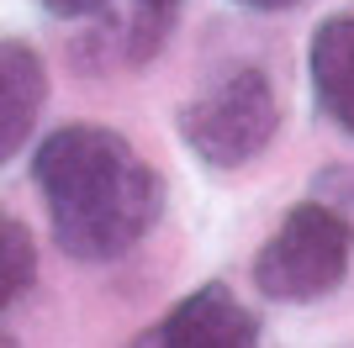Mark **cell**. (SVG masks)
I'll return each instance as SVG.
<instances>
[{"instance_id":"cell-11","label":"cell","mask_w":354,"mask_h":348,"mask_svg":"<svg viewBox=\"0 0 354 348\" xmlns=\"http://www.w3.org/2000/svg\"><path fill=\"white\" fill-rule=\"evenodd\" d=\"M238 6H249V11H286L296 0H238Z\"/></svg>"},{"instance_id":"cell-10","label":"cell","mask_w":354,"mask_h":348,"mask_svg":"<svg viewBox=\"0 0 354 348\" xmlns=\"http://www.w3.org/2000/svg\"><path fill=\"white\" fill-rule=\"evenodd\" d=\"M175 6H180V0H138V11H143V16H169Z\"/></svg>"},{"instance_id":"cell-2","label":"cell","mask_w":354,"mask_h":348,"mask_svg":"<svg viewBox=\"0 0 354 348\" xmlns=\"http://www.w3.org/2000/svg\"><path fill=\"white\" fill-rule=\"evenodd\" d=\"M354 227L323 201H301L270 232V243L254 259V285L265 301H317L339 290L349 275Z\"/></svg>"},{"instance_id":"cell-7","label":"cell","mask_w":354,"mask_h":348,"mask_svg":"<svg viewBox=\"0 0 354 348\" xmlns=\"http://www.w3.org/2000/svg\"><path fill=\"white\" fill-rule=\"evenodd\" d=\"M32 275H37V243H32L27 222L0 206V311L32 285Z\"/></svg>"},{"instance_id":"cell-8","label":"cell","mask_w":354,"mask_h":348,"mask_svg":"<svg viewBox=\"0 0 354 348\" xmlns=\"http://www.w3.org/2000/svg\"><path fill=\"white\" fill-rule=\"evenodd\" d=\"M317 195L312 201H323V206H333L344 222H349V211H354V169H344V164H333V169H323L317 174Z\"/></svg>"},{"instance_id":"cell-12","label":"cell","mask_w":354,"mask_h":348,"mask_svg":"<svg viewBox=\"0 0 354 348\" xmlns=\"http://www.w3.org/2000/svg\"><path fill=\"white\" fill-rule=\"evenodd\" d=\"M0 348H21V343H16V338H11V333H0Z\"/></svg>"},{"instance_id":"cell-1","label":"cell","mask_w":354,"mask_h":348,"mask_svg":"<svg viewBox=\"0 0 354 348\" xmlns=\"http://www.w3.org/2000/svg\"><path fill=\"white\" fill-rule=\"evenodd\" d=\"M32 180L43 190L53 243L80 264L122 259L153 232L164 211V180L133 143L95 122H69L48 132L32 159Z\"/></svg>"},{"instance_id":"cell-9","label":"cell","mask_w":354,"mask_h":348,"mask_svg":"<svg viewBox=\"0 0 354 348\" xmlns=\"http://www.w3.org/2000/svg\"><path fill=\"white\" fill-rule=\"evenodd\" d=\"M48 16H64V21H80V16H95L106 11V0H37Z\"/></svg>"},{"instance_id":"cell-5","label":"cell","mask_w":354,"mask_h":348,"mask_svg":"<svg viewBox=\"0 0 354 348\" xmlns=\"http://www.w3.org/2000/svg\"><path fill=\"white\" fill-rule=\"evenodd\" d=\"M48 101V69L37 48L21 37H0V164H11L32 137Z\"/></svg>"},{"instance_id":"cell-4","label":"cell","mask_w":354,"mask_h":348,"mask_svg":"<svg viewBox=\"0 0 354 348\" xmlns=\"http://www.w3.org/2000/svg\"><path fill=\"white\" fill-rule=\"evenodd\" d=\"M133 348H259V317L222 280H212L175 301L169 317L153 322Z\"/></svg>"},{"instance_id":"cell-3","label":"cell","mask_w":354,"mask_h":348,"mask_svg":"<svg viewBox=\"0 0 354 348\" xmlns=\"http://www.w3.org/2000/svg\"><path fill=\"white\" fill-rule=\"evenodd\" d=\"M281 132V95L259 69H233L180 111V137L201 164L238 169L259 159Z\"/></svg>"},{"instance_id":"cell-6","label":"cell","mask_w":354,"mask_h":348,"mask_svg":"<svg viewBox=\"0 0 354 348\" xmlns=\"http://www.w3.org/2000/svg\"><path fill=\"white\" fill-rule=\"evenodd\" d=\"M307 74H312L317 106L354 137V6L339 11V16H328L323 27L312 32Z\"/></svg>"}]
</instances>
